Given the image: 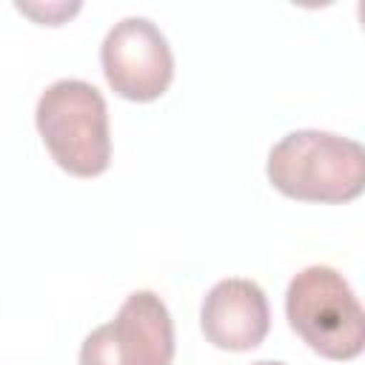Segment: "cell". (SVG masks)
Wrapping results in <instances>:
<instances>
[{
	"mask_svg": "<svg viewBox=\"0 0 365 365\" xmlns=\"http://www.w3.org/2000/svg\"><path fill=\"white\" fill-rule=\"evenodd\" d=\"M291 331L319 356L348 362L365 348V311L351 282L331 265L297 271L285 291Z\"/></svg>",
	"mask_w": 365,
	"mask_h": 365,
	"instance_id": "3",
	"label": "cell"
},
{
	"mask_svg": "<svg viewBox=\"0 0 365 365\" xmlns=\"http://www.w3.org/2000/svg\"><path fill=\"white\" fill-rule=\"evenodd\" d=\"M34 123L51 160L71 177H100L111 163L106 97L86 80H54L37 100Z\"/></svg>",
	"mask_w": 365,
	"mask_h": 365,
	"instance_id": "2",
	"label": "cell"
},
{
	"mask_svg": "<svg viewBox=\"0 0 365 365\" xmlns=\"http://www.w3.org/2000/svg\"><path fill=\"white\" fill-rule=\"evenodd\" d=\"M251 365H285V362H277V359H259V362H251Z\"/></svg>",
	"mask_w": 365,
	"mask_h": 365,
	"instance_id": "8",
	"label": "cell"
},
{
	"mask_svg": "<svg viewBox=\"0 0 365 365\" xmlns=\"http://www.w3.org/2000/svg\"><path fill=\"white\" fill-rule=\"evenodd\" d=\"M174 322L154 291H134L80 345V365H171Z\"/></svg>",
	"mask_w": 365,
	"mask_h": 365,
	"instance_id": "4",
	"label": "cell"
},
{
	"mask_svg": "<svg viewBox=\"0 0 365 365\" xmlns=\"http://www.w3.org/2000/svg\"><path fill=\"white\" fill-rule=\"evenodd\" d=\"M14 9L40 26H63L80 11V3H17Z\"/></svg>",
	"mask_w": 365,
	"mask_h": 365,
	"instance_id": "7",
	"label": "cell"
},
{
	"mask_svg": "<svg viewBox=\"0 0 365 365\" xmlns=\"http://www.w3.org/2000/svg\"><path fill=\"white\" fill-rule=\"evenodd\" d=\"M265 174L291 200L351 202L365 188V148L334 131L297 128L271 145Z\"/></svg>",
	"mask_w": 365,
	"mask_h": 365,
	"instance_id": "1",
	"label": "cell"
},
{
	"mask_svg": "<svg viewBox=\"0 0 365 365\" xmlns=\"http://www.w3.org/2000/svg\"><path fill=\"white\" fill-rule=\"evenodd\" d=\"M100 66L111 91L131 103H151L174 80V54L148 17H123L100 46Z\"/></svg>",
	"mask_w": 365,
	"mask_h": 365,
	"instance_id": "5",
	"label": "cell"
},
{
	"mask_svg": "<svg viewBox=\"0 0 365 365\" xmlns=\"http://www.w3.org/2000/svg\"><path fill=\"white\" fill-rule=\"evenodd\" d=\"M202 336L220 351H254L271 328L265 291L245 277H228L211 285L200 305Z\"/></svg>",
	"mask_w": 365,
	"mask_h": 365,
	"instance_id": "6",
	"label": "cell"
}]
</instances>
